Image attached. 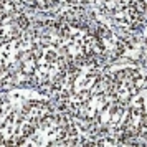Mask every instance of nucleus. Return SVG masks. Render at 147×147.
<instances>
[{"instance_id": "obj_1", "label": "nucleus", "mask_w": 147, "mask_h": 147, "mask_svg": "<svg viewBox=\"0 0 147 147\" xmlns=\"http://www.w3.org/2000/svg\"><path fill=\"white\" fill-rule=\"evenodd\" d=\"M33 134V127H25V131H23V136H31Z\"/></svg>"}]
</instances>
